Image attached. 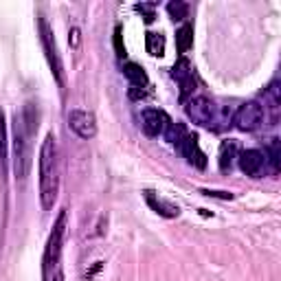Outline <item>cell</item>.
Returning <instances> with one entry per match:
<instances>
[{
	"label": "cell",
	"instance_id": "cell-12",
	"mask_svg": "<svg viewBox=\"0 0 281 281\" xmlns=\"http://www.w3.org/2000/svg\"><path fill=\"white\" fill-rule=\"evenodd\" d=\"M145 200H148V205L152 207L158 215H163V218H176V215L180 213V209H178L176 205L163 200V198H156L152 191H145Z\"/></svg>",
	"mask_w": 281,
	"mask_h": 281
},
{
	"label": "cell",
	"instance_id": "cell-5",
	"mask_svg": "<svg viewBox=\"0 0 281 281\" xmlns=\"http://www.w3.org/2000/svg\"><path fill=\"white\" fill-rule=\"evenodd\" d=\"M40 31H42V44H44V51H46L48 64H51V71H53V75H55L59 86H64V81H66L64 79V64H62V58H59L55 38H53V31L44 18H40Z\"/></svg>",
	"mask_w": 281,
	"mask_h": 281
},
{
	"label": "cell",
	"instance_id": "cell-27",
	"mask_svg": "<svg viewBox=\"0 0 281 281\" xmlns=\"http://www.w3.org/2000/svg\"><path fill=\"white\" fill-rule=\"evenodd\" d=\"M53 281H64V275H62V270H58V275H55V279Z\"/></svg>",
	"mask_w": 281,
	"mask_h": 281
},
{
	"label": "cell",
	"instance_id": "cell-14",
	"mask_svg": "<svg viewBox=\"0 0 281 281\" xmlns=\"http://www.w3.org/2000/svg\"><path fill=\"white\" fill-rule=\"evenodd\" d=\"M123 75L132 81V86H148V73L143 71V66H138L136 62L123 64Z\"/></svg>",
	"mask_w": 281,
	"mask_h": 281
},
{
	"label": "cell",
	"instance_id": "cell-21",
	"mask_svg": "<svg viewBox=\"0 0 281 281\" xmlns=\"http://www.w3.org/2000/svg\"><path fill=\"white\" fill-rule=\"evenodd\" d=\"M134 9H136L138 14H143V20L148 24H152L154 20H156V15H154V5H149V2H138V5H134Z\"/></svg>",
	"mask_w": 281,
	"mask_h": 281
},
{
	"label": "cell",
	"instance_id": "cell-2",
	"mask_svg": "<svg viewBox=\"0 0 281 281\" xmlns=\"http://www.w3.org/2000/svg\"><path fill=\"white\" fill-rule=\"evenodd\" d=\"M31 134H33V119H31V105H27L22 115H15L14 121V169L20 180L27 178L31 169Z\"/></svg>",
	"mask_w": 281,
	"mask_h": 281
},
{
	"label": "cell",
	"instance_id": "cell-7",
	"mask_svg": "<svg viewBox=\"0 0 281 281\" xmlns=\"http://www.w3.org/2000/svg\"><path fill=\"white\" fill-rule=\"evenodd\" d=\"M68 125L79 138H92L97 134V119L90 110H71Z\"/></svg>",
	"mask_w": 281,
	"mask_h": 281
},
{
	"label": "cell",
	"instance_id": "cell-9",
	"mask_svg": "<svg viewBox=\"0 0 281 281\" xmlns=\"http://www.w3.org/2000/svg\"><path fill=\"white\" fill-rule=\"evenodd\" d=\"M172 77L180 84V97L187 99L189 92H193L195 88V77H193V71H191V64L187 62L185 58H180L172 68Z\"/></svg>",
	"mask_w": 281,
	"mask_h": 281
},
{
	"label": "cell",
	"instance_id": "cell-8",
	"mask_svg": "<svg viewBox=\"0 0 281 281\" xmlns=\"http://www.w3.org/2000/svg\"><path fill=\"white\" fill-rule=\"evenodd\" d=\"M172 123V119L167 117V112L156 108H148L143 110V117H141V128L148 136H161L167 130V125Z\"/></svg>",
	"mask_w": 281,
	"mask_h": 281
},
{
	"label": "cell",
	"instance_id": "cell-17",
	"mask_svg": "<svg viewBox=\"0 0 281 281\" xmlns=\"http://www.w3.org/2000/svg\"><path fill=\"white\" fill-rule=\"evenodd\" d=\"M163 134H165L167 143H172V145H176V148H178V145H180V141L187 136V128L182 123H174V121H172V123L167 125V130Z\"/></svg>",
	"mask_w": 281,
	"mask_h": 281
},
{
	"label": "cell",
	"instance_id": "cell-16",
	"mask_svg": "<svg viewBox=\"0 0 281 281\" xmlns=\"http://www.w3.org/2000/svg\"><path fill=\"white\" fill-rule=\"evenodd\" d=\"M191 44H193V27H191V24H185V27H180L176 33V46L180 53H187L191 48Z\"/></svg>",
	"mask_w": 281,
	"mask_h": 281
},
{
	"label": "cell",
	"instance_id": "cell-23",
	"mask_svg": "<svg viewBox=\"0 0 281 281\" xmlns=\"http://www.w3.org/2000/svg\"><path fill=\"white\" fill-rule=\"evenodd\" d=\"M202 193L209 195V198H222V200H233V193H229V191H211V189H205Z\"/></svg>",
	"mask_w": 281,
	"mask_h": 281
},
{
	"label": "cell",
	"instance_id": "cell-10",
	"mask_svg": "<svg viewBox=\"0 0 281 281\" xmlns=\"http://www.w3.org/2000/svg\"><path fill=\"white\" fill-rule=\"evenodd\" d=\"M239 161V169H242L246 176H257L259 172L264 169V163H266V156H264L259 149H244L242 154L237 156Z\"/></svg>",
	"mask_w": 281,
	"mask_h": 281
},
{
	"label": "cell",
	"instance_id": "cell-4",
	"mask_svg": "<svg viewBox=\"0 0 281 281\" xmlns=\"http://www.w3.org/2000/svg\"><path fill=\"white\" fill-rule=\"evenodd\" d=\"M264 119H266V108L259 101H248V104L237 108V112L233 117V123L242 132H252V130H257L264 123Z\"/></svg>",
	"mask_w": 281,
	"mask_h": 281
},
{
	"label": "cell",
	"instance_id": "cell-11",
	"mask_svg": "<svg viewBox=\"0 0 281 281\" xmlns=\"http://www.w3.org/2000/svg\"><path fill=\"white\" fill-rule=\"evenodd\" d=\"M178 149L185 154V158L193 167H198V169H205V167H207V156H205V152L200 149V145H198V138H195V136H189V134H187V136L180 141Z\"/></svg>",
	"mask_w": 281,
	"mask_h": 281
},
{
	"label": "cell",
	"instance_id": "cell-24",
	"mask_svg": "<svg viewBox=\"0 0 281 281\" xmlns=\"http://www.w3.org/2000/svg\"><path fill=\"white\" fill-rule=\"evenodd\" d=\"M128 95H130V99L138 101V99H143V97H145V90H143V88H138V86H130Z\"/></svg>",
	"mask_w": 281,
	"mask_h": 281
},
{
	"label": "cell",
	"instance_id": "cell-19",
	"mask_svg": "<svg viewBox=\"0 0 281 281\" xmlns=\"http://www.w3.org/2000/svg\"><path fill=\"white\" fill-rule=\"evenodd\" d=\"M7 163V123H5V115L0 110V165L5 169Z\"/></svg>",
	"mask_w": 281,
	"mask_h": 281
},
{
	"label": "cell",
	"instance_id": "cell-1",
	"mask_svg": "<svg viewBox=\"0 0 281 281\" xmlns=\"http://www.w3.org/2000/svg\"><path fill=\"white\" fill-rule=\"evenodd\" d=\"M59 191V154L55 136L46 134L40 149V198L44 209H53Z\"/></svg>",
	"mask_w": 281,
	"mask_h": 281
},
{
	"label": "cell",
	"instance_id": "cell-3",
	"mask_svg": "<svg viewBox=\"0 0 281 281\" xmlns=\"http://www.w3.org/2000/svg\"><path fill=\"white\" fill-rule=\"evenodd\" d=\"M187 115L189 119H193V123L202 125V128H215V123L220 121V112H218V105L209 99V97H195L187 104Z\"/></svg>",
	"mask_w": 281,
	"mask_h": 281
},
{
	"label": "cell",
	"instance_id": "cell-18",
	"mask_svg": "<svg viewBox=\"0 0 281 281\" xmlns=\"http://www.w3.org/2000/svg\"><path fill=\"white\" fill-rule=\"evenodd\" d=\"M187 11H189V7H187V2H182V0H172V2L167 5V14L172 15L174 22L185 20L187 18Z\"/></svg>",
	"mask_w": 281,
	"mask_h": 281
},
{
	"label": "cell",
	"instance_id": "cell-25",
	"mask_svg": "<svg viewBox=\"0 0 281 281\" xmlns=\"http://www.w3.org/2000/svg\"><path fill=\"white\" fill-rule=\"evenodd\" d=\"M68 44H71L73 48L79 46V29H71V33H68Z\"/></svg>",
	"mask_w": 281,
	"mask_h": 281
},
{
	"label": "cell",
	"instance_id": "cell-20",
	"mask_svg": "<svg viewBox=\"0 0 281 281\" xmlns=\"http://www.w3.org/2000/svg\"><path fill=\"white\" fill-rule=\"evenodd\" d=\"M268 158L272 163V172H279V158H281V148H279V141L277 138H270V143L266 148Z\"/></svg>",
	"mask_w": 281,
	"mask_h": 281
},
{
	"label": "cell",
	"instance_id": "cell-13",
	"mask_svg": "<svg viewBox=\"0 0 281 281\" xmlns=\"http://www.w3.org/2000/svg\"><path fill=\"white\" fill-rule=\"evenodd\" d=\"M237 158V143L235 141H222V145H220V169L222 172H229L231 167H233V161Z\"/></svg>",
	"mask_w": 281,
	"mask_h": 281
},
{
	"label": "cell",
	"instance_id": "cell-15",
	"mask_svg": "<svg viewBox=\"0 0 281 281\" xmlns=\"http://www.w3.org/2000/svg\"><path fill=\"white\" fill-rule=\"evenodd\" d=\"M148 53L154 55V58H163L165 55V35L161 33H154V31H148Z\"/></svg>",
	"mask_w": 281,
	"mask_h": 281
},
{
	"label": "cell",
	"instance_id": "cell-6",
	"mask_svg": "<svg viewBox=\"0 0 281 281\" xmlns=\"http://www.w3.org/2000/svg\"><path fill=\"white\" fill-rule=\"evenodd\" d=\"M64 229H66V211H59L58 222L53 226L51 235H48L46 242V251H44V275L51 266H55L59 259V252H62V239H64Z\"/></svg>",
	"mask_w": 281,
	"mask_h": 281
},
{
	"label": "cell",
	"instance_id": "cell-22",
	"mask_svg": "<svg viewBox=\"0 0 281 281\" xmlns=\"http://www.w3.org/2000/svg\"><path fill=\"white\" fill-rule=\"evenodd\" d=\"M115 51L117 58H125V44H123V29L117 27L115 29Z\"/></svg>",
	"mask_w": 281,
	"mask_h": 281
},
{
	"label": "cell",
	"instance_id": "cell-26",
	"mask_svg": "<svg viewBox=\"0 0 281 281\" xmlns=\"http://www.w3.org/2000/svg\"><path fill=\"white\" fill-rule=\"evenodd\" d=\"M200 215H202V218H211L213 213H211V211H207V209H200Z\"/></svg>",
	"mask_w": 281,
	"mask_h": 281
}]
</instances>
